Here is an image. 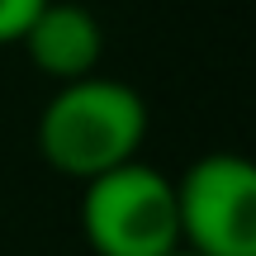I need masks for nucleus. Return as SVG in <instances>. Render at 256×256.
<instances>
[{
  "label": "nucleus",
  "mask_w": 256,
  "mask_h": 256,
  "mask_svg": "<svg viewBox=\"0 0 256 256\" xmlns=\"http://www.w3.org/2000/svg\"><path fill=\"white\" fill-rule=\"evenodd\" d=\"M180 247L200 256H256V166L242 152H204L176 180Z\"/></svg>",
  "instance_id": "3"
},
{
  "label": "nucleus",
  "mask_w": 256,
  "mask_h": 256,
  "mask_svg": "<svg viewBox=\"0 0 256 256\" xmlns=\"http://www.w3.org/2000/svg\"><path fill=\"white\" fill-rule=\"evenodd\" d=\"M19 48L28 52V62L48 81L66 86V81H81V76L100 72V62H104V24L81 0H48L34 14V24L24 28Z\"/></svg>",
  "instance_id": "4"
},
{
  "label": "nucleus",
  "mask_w": 256,
  "mask_h": 256,
  "mask_svg": "<svg viewBox=\"0 0 256 256\" xmlns=\"http://www.w3.org/2000/svg\"><path fill=\"white\" fill-rule=\"evenodd\" d=\"M43 5H48V0H0V48L19 43L24 28L34 24V14H38Z\"/></svg>",
  "instance_id": "5"
},
{
  "label": "nucleus",
  "mask_w": 256,
  "mask_h": 256,
  "mask_svg": "<svg viewBox=\"0 0 256 256\" xmlns=\"http://www.w3.org/2000/svg\"><path fill=\"white\" fill-rule=\"evenodd\" d=\"M81 232L95 256H171L180 247L176 180L142 156L86 180Z\"/></svg>",
  "instance_id": "2"
},
{
  "label": "nucleus",
  "mask_w": 256,
  "mask_h": 256,
  "mask_svg": "<svg viewBox=\"0 0 256 256\" xmlns=\"http://www.w3.org/2000/svg\"><path fill=\"white\" fill-rule=\"evenodd\" d=\"M147 100L119 76H81L48 95L38 114V152L52 171L72 180H95L114 166L133 162L147 138Z\"/></svg>",
  "instance_id": "1"
},
{
  "label": "nucleus",
  "mask_w": 256,
  "mask_h": 256,
  "mask_svg": "<svg viewBox=\"0 0 256 256\" xmlns=\"http://www.w3.org/2000/svg\"><path fill=\"white\" fill-rule=\"evenodd\" d=\"M171 256H200V252H190V247H176V252H171Z\"/></svg>",
  "instance_id": "6"
}]
</instances>
